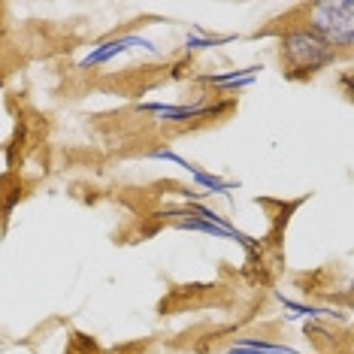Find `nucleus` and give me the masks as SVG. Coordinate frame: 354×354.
Returning a JSON list of instances; mask_svg holds the SVG:
<instances>
[{
    "mask_svg": "<svg viewBox=\"0 0 354 354\" xmlns=\"http://www.w3.org/2000/svg\"><path fill=\"white\" fill-rule=\"evenodd\" d=\"M318 39H324L330 49L339 46L342 52L354 43V3L351 0H330V3H312L309 6V28Z\"/></svg>",
    "mask_w": 354,
    "mask_h": 354,
    "instance_id": "nucleus-2",
    "label": "nucleus"
},
{
    "mask_svg": "<svg viewBox=\"0 0 354 354\" xmlns=\"http://www.w3.org/2000/svg\"><path fill=\"white\" fill-rule=\"evenodd\" d=\"M336 61V49H330L324 39H318L312 30H288L281 37V64L291 76H312L321 67Z\"/></svg>",
    "mask_w": 354,
    "mask_h": 354,
    "instance_id": "nucleus-1",
    "label": "nucleus"
}]
</instances>
